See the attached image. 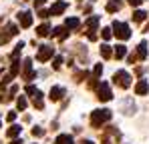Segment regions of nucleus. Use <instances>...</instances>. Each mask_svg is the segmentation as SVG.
Returning <instances> with one entry per match:
<instances>
[{
  "label": "nucleus",
  "instance_id": "nucleus-1",
  "mask_svg": "<svg viewBox=\"0 0 149 144\" xmlns=\"http://www.w3.org/2000/svg\"><path fill=\"white\" fill-rule=\"evenodd\" d=\"M111 120V110L109 108H101V110H93L91 114V126L93 128H101L105 122Z\"/></svg>",
  "mask_w": 149,
  "mask_h": 144
},
{
  "label": "nucleus",
  "instance_id": "nucleus-2",
  "mask_svg": "<svg viewBox=\"0 0 149 144\" xmlns=\"http://www.w3.org/2000/svg\"><path fill=\"white\" fill-rule=\"evenodd\" d=\"M113 82L119 86V88H129L131 86V76L127 70H117L113 74Z\"/></svg>",
  "mask_w": 149,
  "mask_h": 144
},
{
  "label": "nucleus",
  "instance_id": "nucleus-3",
  "mask_svg": "<svg viewBox=\"0 0 149 144\" xmlns=\"http://www.w3.org/2000/svg\"><path fill=\"white\" fill-rule=\"evenodd\" d=\"M113 34L119 38V40H127V38H131V30H129V26L125 22H113Z\"/></svg>",
  "mask_w": 149,
  "mask_h": 144
},
{
  "label": "nucleus",
  "instance_id": "nucleus-4",
  "mask_svg": "<svg viewBox=\"0 0 149 144\" xmlns=\"http://www.w3.org/2000/svg\"><path fill=\"white\" fill-rule=\"evenodd\" d=\"M97 98H99L101 102H109V100L113 98V92H111V88H109L107 82H101L99 84V88H97Z\"/></svg>",
  "mask_w": 149,
  "mask_h": 144
},
{
  "label": "nucleus",
  "instance_id": "nucleus-5",
  "mask_svg": "<svg viewBox=\"0 0 149 144\" xmlns=\"http://www.w3.org/2000/svg\"><path fill=\"white\" fill-rule=\"evenodd\" d=\"M111 138L119 140V130H117L115 126H107V130H105L103 136H101V144H111Z\"/></svg>",
  "mask_w": 149,
  "mask_h": 144
},
{
  "label": "nucleus",
  "instance_id": "nucleus-6",
  "mask_svg": "<svg viewBox=\"0 0 149 144\" xmlns=\"http://www.w3.org/2000/svg\"><path fill=\"white\" fill-rule=\"evenodd\" d=\"M52 54H54L52 46H40L38 54H36V60H38V62H47V60L52 58Z\"/></svg>",
  "mask_w": 149,
  "mask_h": 144
},
{
  "label": "nucleus",
  "instance_id": "nucleus-7",
  "mask_svg": "<svg viewBox=\"0 0 149 144\" xmlns=\"http://www.w3.org/2000/svg\"><path fill=\"white\" fill-rule=\"evenodd\" d=\"M67 10V2H63V0H58V2H54L52 6H50V16H61L63 12Z\"/></svg>",
  "mask_w": 149,
  "mask_h": 144
},
{
  "label": "nucleus",
  "instance_id": "nucleus-8",
  "mask_svg": "<svg viewBox=\"0 0 149 144\" xmlns=\"http://www.w3.org/2000/svg\"><path fill=\"white\" fill-rule=\"evenodd\" d=\"M147 92H149V82H147V80H139V82L135 84V94L145 96Z\"/></svg>",
  "mask_w": 149,
  "mask_h": 144
},
{
  "label": "nucleus",
  "instance_id": "nucleus-9",
  "mask_svg": "<svg viewBox=\"0 0 149 144\" xmlns=\"http://www.w3.org/2000/svg\"><path fill=\"white\" fill-rule=\"evenodd\" d=\"M32 62H30V58H26L24 62H22V70H24V80H32L34 78V72H32V66H30Z\"/></svg>",
  "mask_w": 149,
  "mask_h": 144
},
{
  "label": "nucleus",
  "instance_id": "nucleus-10",
  "mask_svg": "<svg viewBox=\"0 0 149 144\" xmlns=\"http://www.w3.org/2000/svg\"><path fill=\"white\" fill-rule=\"evenodd\" d=\"M63 96H65V88H61V86H52V88H50V96H49V98L52 100V102L61 100Z\"/></svg>",
  "mask_w": 149,
  "mask_h": 144
},
{
  "label": "nucleus",
  "instance_id": "nucleus-11",
  "mask_svg": "<svg viewBox=\"0 0 149 144\" xmlns=\"http://www.w3.org/2000/svg\"><path fill=\"white\" fill-rule=\"evenodd\" d=\"M18 22L22 28H28L30 24H32V16H30V12H20L18 14Z\"/></svg>",
  "mask_w": 149,
  "mask_h": 144
},
{
  "label": "nucleus",
  "instance_id": "nucleus-12",
  "mask_svg": "<svg viewBox=\"0 0 149 144\" xmlns=\"http://www.w3.org/2000/svg\"><path fill=\"white\" fill-rule=\"evenodd\" d=\"M121 8H123V2L121 0H109L107 2V12H111V14L113 12H119Z\"/></svg>",
  "mask_w": 149,
  "mask_h": 144
},
{
  "label": "nucleus",
  "instance_id": "nucleus-13",
  "mask_svg": "<svg viewBox=\"0 0 149 144\" xmlns=\"http://www.w3.org/2000/svg\"><path fill=\"white\" fill-rule=\"evenodd\" d=\"M50 34H52L54 38H58V40H65V38L69 36V32H67V28H65V26H56Z\"/></svg>",
  "mask_w": 149,
  "mask_h": 144
},
{
  "label": "nucleus",
  "instance_id": "nucleus-14",
  "mask_svg": "<svg viewBox=\"0 0 149 144\" xmlns=\"http://www.w3.org/2000/svg\"><path fill=\"white\" fill-rule=\"evenodd\" d=\"M137 58H139V60H145V58H147V42H145V40L137 46Z\"/></svg>",
  "mask_w": 149,
  "mask_h": 144
},
{
  "label": "nucleus",
  "instance_id": "nucleus-15",
  "mask_svg": "<svg viewBox=\"0 0 149 144\" xmlns=\"http://www.w3.org/2000/svg\"><path fill=\"white\" fill-rule=\"evenodd\" d=\"M123 106H125V114H133V112H135V104H133V100H131V98H125L123 100Z\"/></svg>",
  "mask_w": 149,
  "mask_h": 144
},
{
  "label": "nucleus",
  "instance_id": "nucleus-16",
  "mask_svg": "<svg viewBox=\"0 0 149 144\" xmlns=\"http://www.w3.org/2000/svg\"><path fill=\"white\" fill-rule=\"evenodd\" d=\"M32 102H34V106L38 108V110H42V106H45V102H42V92L38 90L36 94L32 96Z\"/></svg>",
  "mask_w": 149,
  "mask_h": 144
},
{
  "label": "nucleus",
  "instance_id": "nucleus-17",
  "mask_svg": "<svg viewBox=\"0 0 149 144\" xmlns=\"http://www.w3.org/2000/svg\"><path fill=\"white\" fill-rule=\"evenodd\" d=\"M101 56H103L105 60H109V58L113 56V50H111L109 44H101Z\"/></svg>",
  "mask_w": 149,
  "mask_h": 144
},
{
  "label": "nucleus",
  "instance_id": "nucleus-18",
  "mask_svg": "<svg viewBox=\"0 0 149 144\" xmlns=\"http://www.w3.org/2000/svg\"><path fill=\"white\" fill-rule=\"evenodd\" d=\"M145 18H147V12H143V10H135V12H133V22H143V20H145Z\"/></svg>",
  "mask_w": 149,
  "mask_h": 144
},
{
  "label": "nucleus",
  "instance_id": "nucleus-19",
  "mask_svg": "<svg viewBox=\"0 0 149 144\" xmlns=\"http://www.w3.org/2000/svg\"><path fill=\"white\" fill-rule=\"evenodd\" d=\"M65 28H67V30H77V28H79V18H67Z\"/></svg>",
  "mask_w": 149,
  "mask_h": 144
},
{
  "label": "nucleus",
  "instance_id": "nucleus-20",
  "mask_svg": "<svg viewBox=\"0 0 149 144\" xmlns=\"http://www.w3.org/2000/svg\"><path fill=\"white\" fill-rule=\"evenodd\" d=\"M54 144H73V136H69V134H61V136L54 140Z\"/></svg>",
  "mask_w": 149,
  "mask_h": 144
},
{
  "label": "nucleus",
  "instance_id": "nucleus-21",
  "mask_svg": "<svg viewBox=\"0 0 149 144\" xmlns=\"http://www.w3.org/2000/svg\"><path fill=\"white\" fill-rule=\"evenodd\" d=\"M125 54H127V46L119 44V46L115 48V58H117V60H119V58H125Z\"/></svg>",
  "mask_w": 149,
  "mask_h": 144
},
{
  "label": "nucleus",
  "instance_id": "nucleus-22",
  "mask_svg": "<svg viewBox=\"0 0 149 144\" xmlns=\"http://www.w3.org/2000/svg\"><path fill=\"white\" fill-rule=\"evenodd\" d=\"M97 24H99V16H91V18L87 20V24H85V26H87L89 30H95V28H97Z\"/></svg>",
  "mask_w": 149,
  "mask_h": 144
},
{
  "label": "nucleus",
  "instance_id": "nucleus-23",
  "mask_svg": "<svg viewBox=\"0 0 149 144\" xmlns=\"http://www.w3.org/2000/svg\"><path fill=\"white\" fill-rule=\"evenodd\" d=\"M36 34H38V36H47V34H50L49 24H40V26L36 28Z\"/></svg>",
  "mask_w": 149,
  "mask_h": 144
},
{
  "label": "nucleus",
  "instance_id": "nucleus-24",
  "mask_svg": "<svg viewBox=\"0 0 149 144\" xmlns=\"http://www.w3.org/2000/svg\"><path fill=\"white\" fill-rule=\"evenodd\" d=\"M20 130H22V128L14 124V126H10V128H8V132H6V134H8L10 138H14V136H18V134H20Z\"/></svg>",
  "mask_w": 149,
  "mask_h": 144
},
{
  "label": "nucleus",
  "instance_id": "nucleus-25",
  "mask_svg": "<svg viewBox=\"0 0 149 144\" xmlns=\"http://www.w3.org/2000/svg\"><path fill=\"white\" fill-rule=\"evenodd\" d=\"M101 36H103L105 40H109V38L113 36V30H111V28H103V30H101Z\"/></svg>",
  "mask_w": 149,
  "mask_h": 144
},
{
  "label": "nucleus",
  "instance_id": "nucleus-26",
  "mask_svg": "<svg viewBox=\"0 0 149 144\" xmlns=\"http://www.w3.org/2000/svg\"><path fill=\"white\" fill-rule=\"evenodd\" d=\"M16 106H18V110H24L26 108V98L24 96H20V98L16 100Z\"/></svg>",
  "mask_w": 149,
  "mask_h": 144
},
{
  "label": "nucleus",
  "instance_id": "nucleus-27",
  "mask_svg": "<svg viewBox=\"0 0 149 144\" xmlns=\"http://www.w3.org/2000/svg\"><path fill=\"white\" fill-rule=\"evenodd\" d=\"M42 134H45V130H42L40 126H34V128H32V136H38V138H40Z\"/></svg>",
  "mask_w": 149,
  "mask_h": 144
},
{
  "label": "nucleus",
  "instance_id": "nucleus-28",
  "mask_svg": "<svg viewBox=\"0 0 149 144\" xmlns=\"http://www.w3.org/2000/svg\"><path fill=\"white\" fill-rule=\"evenodd\" d=\"M61 64H63V58H61V56H56V58H54V62H52V68H54V70H58V68H61Z\"/></svg>",
  "mask_w": 149,
  "mask_h": 144
},
{
  "label": "nucleus",
  "instance_id": "nucleus-29",
  "mask_svg": "<svg viewBox=\"0 0 149 144\" xmlns=\"http://www.w3.org/2000/svg\"><path fill=\"white\" fill-rule=\"evenodd\" d=\"M83 78H87V72H77L74 74V80L77 82H83Z\"/></svg>",
  "mask_w": 149,
  "mask_h": 144
},
{
  "label": "nucleus",
  "instance_id": "nucleus-30",
  "mask_svg": "<svg viewBox=\"0 0 149 144\" xmlns=\"http://www.w3.org/2000/svg\"><path fill=\"white\" fill-rule=\"evenodd\" d=\"M93 74H95V78H97V76H101V74H103V66H101V64H97V66H95V70H93Z\"/></svg>",
  "mask_w": 149,
  "mask_h": 144
},
{
  "label": "nucleus",
  "instance_id": "nucleus-31",
  "mask_svg": "<svg viewBox=\"0 0 149 144\" xmlns=\"http://www.w3.org/2000/svg\"><path fill=\"white\" fill-rule=\"evenodd\" d=\"M89 88H99V82H97V78H91V82H89Z\"/></svg>",
  "mask_w": 149,
  "mask_h": 144
},
{
  "label": "nucleus",
  "instance_id": "nucleus-32",
  "mask_svg": "<svg viewBox=\"0 0 149 144\" xmlns=\"http://www.w3.org/2000/svg\"><path fill=\"white\" fill-rule=\"evenodd\" d=\"M38 16H40V18H49L50 12H49V10H38Z\"/></svg>",
  "mask_w": 149,
  "mask_h": 144
},
{
  "label": "nucleus",
  "instance_id": "nucleus-33",
  "mask_svg": "<svg viewBox=\"0 0 149 144\" xmlns=\"http://www.w3.org/2000/svg\"><path fill=\"white\" fill-rule=\"evenodd\" d=\"M89 40H97V30H89Z\"/></svg>",
  "mask_w": 149,
  "mask_h": 144
},
{
  "label": "nucleus",
  "instance_id": "nucleus-34",
  "mask_svg": "<svg viewBox=\"0 0 149 144\" xmlns=\"http://www.w3.org/2000/svg\"><path fill=\"white\" fill-rule=\"evenodd\" d=\"M26 92H28V94H36V92H38V90H36V88H34V86H26Z\"/></svg>",
  "mask_w": 149,
  "mask_h": 144
},
{
  "label": "nucleus",
  "instance_id": "nucleus-35",
  "mask_svg": "<svg viewBox=\"0 0 149 144\" xmlns=\"http://www.w3.org/2000/svg\"><path fill=\"white\" fill-rule=\"evenodd\" d=\"M137 60H139V58H137V54H129V62H131V64H135Z\"/></svg>",
  "mask_w": 149,
  "mask_h": 144
},
{
  "label": "nucleus",
  "instance_id": "nucleus-36",
  "mask_svg": "<svg viewBox=\"0 0 149 144\" xmlns=\"http://www.w3.org/2000/svg\"><path fill=\"white\" fill-rule=\"evenodd\" d=\"M127 2H129V4H131V6H139V4H141V2H143V0H127Z\"/></svg>",
  "mask_w": 149,
  "mask_h": 144
},
{
  "label": "nucleus",
  "instance_id": "nucleus-37",
  "mask_svg": "<svg viewBox=\"0 0 149 144\" xmlns=\"http://www.w3.org/2000/svg\"><path fill=\"white\" fill-rule=\"evenodd\" d=\"M6 118H8V122H12V120L16 118V112H8V116H6Z\"/></svg>",
  "mask_w": 149,
  "mask_h": 144
},
{
  "label": "nucleus",
  "instance_id": "nucleus-38",
  "mask_svg": "<svg viewBox=\"0 0 149 144\" xmlns=\"http://www.w3.org/2000/svg\"><path fill=\"white\" fill-rule=\"evenodd\" d=\"M42 4H45V0H36V2H34V6H36V8H40Z\"/></svg>",
  "mask_w": 149,
  "mask_h": 144
},
{
  "label": "nucleus",
  "instance_id": "nucleus-39",
  "mask_svg": "<svg viewBox=\"0 0 149 144\" xmlns=\"http://www.w3.org/2000/svg\"><path fill=\"white\" fill-rule=\"evenodd\" d=\"M10 144H22V140H12Z\"/></svg>",
  "mask_w": 149,
  "mask_h": 144
},
{
  "label": "nucleus",
  "instance_id": "nucleus-40",
  "mask_svg": "<svg viewBox=\"0 0 149 144\" xmlns=\"http://www.w3.org/2000/svg\"><path fill=\"white\" fill-rule=\"evenodd\" d=\"M81 144H95V142H91V140H83Z\"/></svg>",
  "mask_w": 149,
  "mask_h": 144
},
{
  "label": "nucleus",
  "instance_id": "nucleus-41",
  "mask_svg": "<svg viewBox=\"0 0 149 144\" xmlns=\"http://www.w3.org/2000/svg\"><path fill=\"white\" fill-rule=\"evenodd\" d=\"M145 32H149V26H147V30H145Z\"/></svg>",
  "mask_w": 149,
  "mask_h": 144
}]
</instances>
